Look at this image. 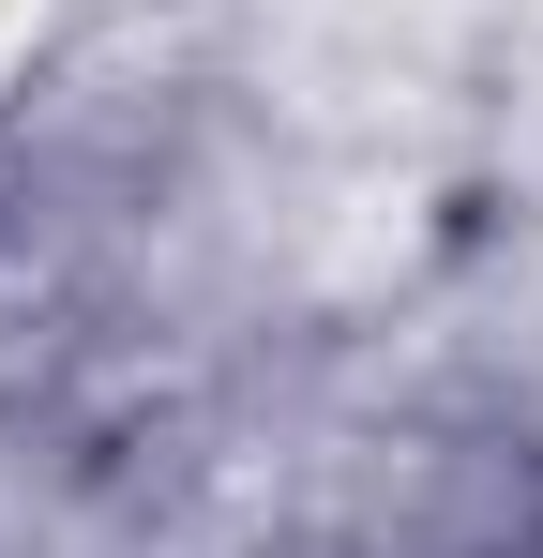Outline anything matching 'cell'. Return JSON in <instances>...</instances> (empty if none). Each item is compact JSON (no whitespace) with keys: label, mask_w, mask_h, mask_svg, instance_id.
<instances>
[{"label":"cell","mask_w":543,"mask_h":558,"mask_svg":"<svg viewBox=\"0 0 543 558\" xmlns=\"http://www.w3.org/2000/svg\"><path fill=\"white\" fill-rule=\"evenodd\" d=\"M46 31H61V0H0V92L31 76V46H46Z\"/></svg>","instance_id":"cell-1"}]
</instances>
